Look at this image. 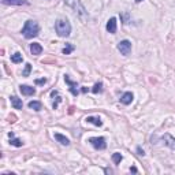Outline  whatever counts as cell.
Returning a JSON list of instances; mask_svg holds the SVG:
<instances>
[{
	"label": "cell",
	"instance_id": "31",
	"mask_svg": "<svg viewBox=\"0 0 175 175\" xmlns=\"http://www.w3.org/2000/svg\"><path fill=\"white\" fill-rule=\"evenodd\" d=\"M134 2H135V3H140V2H142V0H134Z\"/></svg>",
	"mask_w": 175,
	"mask_h": 175
},
{
	"label": "cell",
	"instance_id": "18",
	"mask_svg": "<svg viewBox=\"0 0 175 175\" xmlns=\"http://www.w3.org/2000/svg\"><path fill=\"white\" fill-rule=\"evenodd\" d=\"M74 51V45L73 44H70V42H67V44H66V47H64L63 48V53H64V55H70V53L71 52H73Z\"/></svg>",
	"mask_w": 175,
	"mask_h": 175
},
{
	"label": "cell",
	"instance_id": "6",
	"mask_svg": "<svg viewBox=\"0 0 175 175\" xmlns=\"http://www.w3.org/2000/svg\"><path fill=\"white\" fill-rule=\"evenodd\" d=\"M160 140L163 141V144L166 145V146H168L170 149H173V151H175V138H174L171 134H168V133L163 134L162 137H160Z\"/></svg>",
	"mask_w": 175,
	"mask_h": 175
},
{
	"label": "cell",
	"instance_id": "20",
	"mask_svg": "<svg viewBox=\"0 0 175 175\" xmlns=\"http://www.w3.org/2000/svg\"><path fill=\"white\" fill-rule=\"evenodd\" d=\"M122 159H123V156L120 155L119 152H115V153L112 155V162L115 163V164H119L120 162H122Z\"/></svg>",
	"mask_w": 175,
	"mask_h": 175
},
{
	"label": "cell",
	"instance_id": "30",
	"mask_svg": "<svg viewBox=\"0 0 175 175\" xmlns=\"http://www.w3.org/2000/svg\"><path fill=\"white\" fill-rule=\"evenodd\" d=\"M82 92H84V93H86V92H88V88L84 86V88H82Z\"/></svg>",
	"mask_w": 175,
	"mask_h": 175
},
{
	"label": "cell",
	"instance_id": "9",
	"mask_svg": "<svg viewBox=\"0 0 175 175\" xmlns=\"http://www.w3.org/2000/svg\"><path fill=\"white\" fill-rule=\"evenodd\" d=\"M19 90H21V93L25 95V96H33L36 93V89L29 86V85H21Z\"/></svg>",
	"mask_w": 175,
	"mask_h": 175
},
{
	"label": "cell",
	"instance_id": "16",
	"mask_svg": "<svg viewBox=\"0 0 175 175\" xmlns=\"http://www.w3.org/2000/svg\"><path fill=\"white\" fill-rule=\"evenodd\" d=\"M23 60V56L21 52H15L14 55H11V62L12 63H22Z\"/></svg>",
	"mask_w": 175,
	"mask_h": 175
},
{
	"label": "cell",
	"instance_id": "21",
	"mask_svg": "<svg viewBox=\"0 0 175 175\" xmlns=\"http://www.w3.org/2000/svg\"><path fill=\"white\" fill-rule=\"evenodd\" d=\"M10 144L14 145V146H22V145H23V141H22V140H19V138H14V137H11V138H10Z\"/></svg>",
	"mask_w": 175,
	"mask_h": 175
},
{
	"label": "cell",
	"instance_id": "13",
	"mask_svg": "<svg viewBox=\"0 0 175 175\" xmlns=\"http://www.w3.org/2000/svg\"><path fill=\"white\" fill-rule=\"evenodd\" d=\"M53 137H55L56 141L60 142V144L64 145V146H69L70 145V140L66 137V135H62V134H59V133H55V134H53Z\"/></svg>",
	"mask_w": 175,
	"mask_h": 175
},
{
	"label": "cell",
	"instance_id": "23",
	"mask_svg": "<svg viewBox=\"0 0 175 175\" xmlns=\"http://www.w3.org/2000/svg\"><path fill=\"white\" fill-rule=\"evenodd\" d=\"M60 101H62V97H60V96L58 95V96H56V100L53 101V104H52L53 109H56V108H58V105H59V103H60Z\"/></svg>",
	"mask_w": 175,
	"mask_h": 175
},
{
	"label": "cell",
	"instance_id": "22",
	"mask_svg": "<svg viewBox=\"0 0 175 175\" xmlns=\"http://www.w3.org/2000/svg\"><path fill=\"white\" fill-rule=\"evenodd\" d=\"M30 71H32V64L30 63H26V67H25V70L22 71V75L23 77H27L30 74Z\"/></svg>",
	"mask_w": 175,
	"mask_h": 175
},
{
	"label": "cell",
	"instance_id": "1",
	"mask_svg": "<svg viewBox=\"0 0 175 175\" xmlns=\"http://www.w3.org/2000/svg\"><path fill=\"white\" fill-rule=\"evenodd\" d=\"M38 32H40V27H38V23L36 22V21H26V23H25L23 29H22V34L25 38H27V40H30V38L33 37H37L38 36Z\"/></svg>",
	"mask_w": 175,
	"mask_h": 175
},
{
	"label": "cell",
	"instance_id": "10",
	"mask_svg": "<svg viewBox=\"0 0 175 175\" xmlns=\"http://www.w3.org/2000/svg\"><path fill=\"white\" fill-rule=\"evenodd\" d=\"M3 4H8V6H27L29 2L27 0H2Z\"/></svg>",
	"mask_w": 175,
	"mask_h": 175
},
{
	"label": "cell",
	"instance_id": "27",
	"mask_svg": "<svg viewBox=\"0 0 175 175\" xmlns=\"http://www.w3.org/2000/svg\"><path fill=\"white\" fill-rule=\"evenodd\" d=\"M130 171H131V173H137V168H135V167H131Z\"/></svg>",
	"mask_w": 175,
	"mask_h": 175
},
{
	"label": "cell",
	"instance_id": "24",
	"mask_svg": "<svg viewBox=\"0 0 175 175\" xmlns=\"http://www.w3.org/2000/svg\"><path fill=\"white\" fill-rule=\"evenodd\" d=\"M36 84H37V85H44V84H47V80H45V78H41V80H36Z\"/></svg>",
	"mask_w": 175,
	"mask_h": 175
},
{
	"label": "cell",
	"instance_id": "28",
	"mask_svg": "<svg viewBox=\"0 0 175 175\" xmlns=\"http://www.w3.org/2000/svg\"><path fill=\"white\" fill-rule=\"evenodd\" d=\"M74 112V107H70V109H69V114H73Z\"/></svg>",
	"mask_w": 175,
	"mask_h": 175
},
{
	"label": "cell",
	"instance_id": "15",
	"mask_svg": "<svg viewBox=\"0 0 175 175\" xmlns=\"http://www.w3.org/2000/svg\"><path fill=\"white\" fill-rule=\"evenodd\" d=\"M86 122L88 123H93L95 126H99V127L103 126V120L100 119L99 116H88L86 118Z\"/></svg>",
	"mask_w": 175,
	"mask_h": 175
},
{
	"label": "cell",
	"instance_id": "11",
	"mask_svg": "<svg viewBox=\"0 0 175 175\" xmlns=\"http://www.w3.org/2000/svg\"><path fill=\"white\" fill-rule=\"evenodd\" d=\"M133 99H134L133 93H131V92H126V93H123V96L120 97V103L124 105H129V104H131Z\"/></svg>",
	"mask_w": 175,
	"mask_h": 175
},
{
	"label": "cell",
	"instance_id": "5",
	"mask_svg": "<svg viewBox=\"0 0 175 175\" xmlns=\"http://www.w3.org/2000/svg\"><path fill=\"white\" fill-rule=\"evenodd\" d=\"M118 51L122 53L123 56L130 55V52H131V42L129 40H122L119 44H118Z\"/></svg>",
	"mask_w": 175,
	"mask_h": 175
},
{
	"label": "cell",
	"instance_id": "7",
	"mask_svg": "<svg viewBox=\"0 0 175 175\" xmlns=\"http://www.w3.org/2000/svg\"><path fill=\"white\" fill-rule=\"evenodd\" d=\"M64 81H66V84H67V85H69V86H70V92H71V93H73L74 96H78V89H77V82H74V81H71V80H70V77H69V75H67V74H66V75H64Z\"/></svg>",
	"mask_w": 175,
	"mask_h": 175
},
{
	"label": "cell",
	"instance_id": "12",
	"mask_svg": "<svg viewBox=\"0 0 175 175\" xmlns=\"http://www.w3.org/2000/svg\"><path fill=\"white\" fill-rule=\"evenodd\" d=\"M10 101H11V104H12V107L15 109H22L23 103H22V100H21L19 97H17V96H11V97H10Z\"/></svg>",
	"mask_w": 175,
	"mask_h": 175
},
{
	"label": "cell",
	"instance_id": "17",
	"mask_svg": "<svg viewBox=\"0 0 175 175\" xmlns=\"http://www.w3.org/2000/svg\"><path fill=\"white\" fill-rule=\"evenodd\" d=\"M27 105H29V108L34 109V111H40L41 109V103L40 101H30Z\"/></svg>",
	"mask_w": 175,
	"mask_h": 175
},
{
	"label": "cell",
	"instance_id": "29",
	"mask_svg": "<svg viewBox=\"0 0 175 175\" xmlns=\"http://www.w3.org/2000/svg\"><path fill=\"white\" fill-rule=\"evenodd\" d=\"M105 173H107V174H112V170H109V168H105Z\"/></svg>",
	"mask_w": 175,
	"mask_h": 175
},
{
	"label": "cell",
	"instance_id": "19",
	"mask_svg": "<svg viewBox=\"0 0 175 175\" xmlns=\"http://www.w3.org/2000/svg\"><path fill=\"white\" fill-rule=\"evenodd\" d=\"M92 92H93V93H101L103 92V84L101 82H97V84H95V86L92 88Z\"/></svg>",
	"mask_w": 175,
	"mask_h": 175
},
{
	"label": "cell",
	"instance_id": "2",
	"mask_svg": "<svg viewBox=\"0 0 175 175\" xmlns=\"http://www.w3.org/2000/svg\"><path fill=\"white\" fill-rule=\"evenodd\" d=\"M55 30L59 37H69L71 33V25L67 19H58L55 22Z\"/></svg>",
	"mask_w": 175,
	"mask_h": 175
},
{
	"label": "cell",
	"instance_id": "4",
	"mask_svg": "<svg viewBox=\"0 0 175 175\" xmlns=\"http://www.w3.org/2000/svg\"><path fill=\"white\" fill-rule=\"evenodd\" d=\"M89 142L92 144V146L99 151H103V149L107 148V142H105V138L104 137H92L89 138Z\"/></svg>",
	"mask_w": 175,
	"mask_h": 175
},
{
	"label": "cell",
	"instance_id": "3",
	"mask_svg": "<svg viewBox=\"0 0 175 175\" xmlns=\"http://www.w3.org/2000/svg\"><path fill=\"white\" fill-rule=\"evenodd\" d=\"M64 3H66L69 7H71V8H73L75 12H78V15H80L82 19L88 18L86 10H85V7L82 6V3L80 2V0H64Z\"/></svg>",
	"mask_w": 175,
	"mask_h": 175
},
{
	"label": "cell",
	"instance_id": "14",
	"mask_svg": "<svg viewBox=\"0 0 175 175\" xmlns=\"http://www.w3.org/2000/svg\"><path fill=\"white\" fill-rule=\"evenodd\" d=\"M30 52L32 55H40L42 52V47L38 42H33V44H30Z\"/></svg>",
	"mask_w": 175,
	"mask_h": 175
},
{
	"label": "cell",
	"instance_id": "25",
	"mask_svg": "<svg viewBox=\"0 0 175 175\" xmlns=\"http://www.w3.org/2000/svg\"><path fill=\"white\" fill-rule=\"evenodd\" d=\"M137 153H138V155H140V156H144V155H145L144 149H142L141 146H137Z\"/></svg>",
	"mask_w": 175,
	"mask_h": 175
},
{
	"label": "cell",
	"instance_id": "26",
	"mask_svg": "<svg viewBox=\"0 0 175 175\" xmlns=\"http://www.w3.org/2000/svg\"><path fill=\"white\" fill-rule=\"evenodd\" d=\"M8 119H10V122H11V123H14V122H17V116H15V115H11V116L8 118Z\"/></svg>",
	"mask_w": 175,
	"mask_h": 175
},
{
	"label": "cell",
	"instance_id": "8",
	"mask_svg": "<svg viewBox=\"0 0 175 175\" xmlns=\"http://www.w3.org/2000/svg\"><path fill=\"white\" fill-rule=\"evenodd\" d=\"M105 29H107L108 33H111V34L116 33V18H109L108 22H107Z\"/></svg>",
	"mask_w": 175,
	"mask_h": 175
}]
</instances>
